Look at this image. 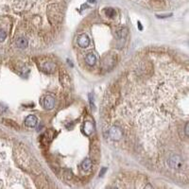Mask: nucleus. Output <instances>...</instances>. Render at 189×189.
Returning a JSON list of instances; mask_svg holds the SVG:
<instances>
[{
	"instance_id": "1",
	"label": "nucleus",
	"mask_w": 189,
	"mask_h": 189,
	"mask_svg": "<svg viewBox=\"0 0 189 189\" xmlns=\"http://www.w3.org/2000/svg\"><path fill=\"white\" fill-rule=\"evenodd\" d=\"M168 166L171 168H174V169H180L183 167V162L182 157L179 155H172L168 158Z\"/></svg>"
},
{
	"instance_id": "2",
	"label": "nucleus",
	"mask_w": 189,
	"mask_h": 189,
	"mask_svg": "<svg viewBox=\"0 0 189 189\" xmlns=\"http://www.w3.org/2000/svg\"><path fill=\"white\" fill-rule=\"evenodd\" d=\"M109 135L114 140H119L122 137V132L119 128L113 127L111 130L109 131Z\"/></svg>"
},
{
	"instance_id": "3",
	"label": "nucleus",
	"mask_w": 189,
	"mask_h": 189,
	"mask_svg": "<svg viewBox=\"0 0 189 189\" xmlns=\"http://www.w3.org/2000/svg\"><path fill=\"white\" fill-rule=\"evenodd\" d=\"M43 104H44V107L46 110H51L55 106V99L51 96H46L44 98V103Z\"/></svg>"
},
{
	"instance_id": "4",
	"label": "nucleus",
	"mask_w": 189,
	"mask_h": 189,
	"mask_svg": "<svg viewBox=\"0 0 189 189\" xmlns=\"http://www.w3.org/2000/svg\"><path fill=\"white\" fill-rule=\"evenodd\" d=\"M37 122H38V119H37V117L35 116H28L27 118H26V120H25V124H26V126L27 127H28V128H33V127H35V126L37 125Z\"/></svg>"
},
{
	"instance_id": "5",
	"label": "nucleus",
	"mask_w": 189,
	"mask_h": 189,
	"mask_svg": "<svg viewBox=\"0 0 189 189\" xmlns=\"http://www.w3.org/2000/svg\"><path fill=\"white\" fill-rule=\"evenodd\" d=\"M89 44H90V40H89L88 36L85 35V34L82 35L80 38H78V44L80 45L81 47H82V48H85V47H87L89 45Z\"/></svg>"
},
{
	"instance_id": "6",
	"label": "nucleus",
	"mask_w": 189,
	"mask_h": 189,
	"mask_svg": "<svg viewBox=\"0 0 189 189\" xmlns=\"http://www.w3.org/2000/svg\"><path fill=\"white\" fill-rule=\"evenodd\" d=\"M15 44H16L17 47H19V48H26L28 44V41L24 37H20L16 40Z\"/></svg>"
},
{
	"instance_id": "7",
	"label": "nucleus",
	"mask_w": 189,
	"mask_h": 189,
	"mask_svg": "<svg viewBox=\"0 0 189 189\" xmlns=\"http://www.w3.org/2000/svg\"><path fill=\"white\" fill-rule=\"evenodd\" d=\"M85 61H86V62L89 65H94V64H96V61H97V58L94 54L89 53V54H87V56L85 58Z\"/></svg>"
},
{
	"instance_id": "8",
	"label": "nucleus",
	"mask_w": 189,
	"mask_h": 189,
	"mask_svg": "<svg viewBox=\"0 0 189 189\" xmlns=\"http://www.w3.org/2000/svg\"><path fill=\"white\" fill-rule=\"evenodd\" d=\"M82 169H83L84 171L90 170L91 167H92V162H91V160H90V159H85V160L82 162Z\"/></svg>"
},
{
	"instance_id": "9",
	"label": "nucleus",
	"mask_w": 189,
	"mask_h": 189,
	"mask_svg": "<svg viewBox=\"0 0 189 189\" xmlns=\"http://www.w3.org/2000/svg\"><path fill=\"white\" fill-rule=\"evenodd\" d=\"M105 14L107 15V16L113 18V17L116 16V10L114 9H112V8H107L105 10Z\"/></svg>"
},
{
	"instance_id": "10",
	"label": "nucleus",
	"mask_w": 189,
	"mask_h": 189,
	"mask_svg": "<svg viewBox=\"0 0 189 189\" xmlns=\"http://www.w3.org/2000/svg\"><path fill=\"white\" fill-rule=\"evenodd\" d=\"M117 35L120 37V38H124L128 35V29L127 28H122L120 30L117 31Z\"/></svg>"
},
{
	"instance_id": "11",
	"label": "nucleus",
	"mask_w": 189,
	"mask_h": 189,
	"mask_svg": "<svg viewBox=\"0 0 189 189\" xmlns=\"http://www.w3.org/2000/svg\"><path fill=\"white\" fill-rule=\"evenodd\" d=\"M7 38V33L3 29H0V43L3 42Z\"/></svg>"
},
{
	"instance_id": "12",
	"label": "nucleus",
	"mask_w": 189,
	"mask_h": 189,
	"mask_svg": "<svg viewBox=\"0 0 189 189\" xmlns=\"http://www.w3.org/2000/svg\"><path fill=\"white\" fill-rule=\"evenodd\" d=\"M188 127H189V123L186 122V124H185V129H184V132H185V135H186V137H188V135H189V129H188Z\"/></svg>"
},
{
	"instance_id": "13",
	"label": "nucleus",
	"mask_w": 189,
	"mask_h": 189,
	"mask_svg": "<svg viewBox=\"0 0 189 189\" xmlns=\"http://www.w3.org/2000/svg\"><path fill=\"white\" fill-rule=\"evenodd\" d=\"M106 170H107V168H106V167H104V168L101 170V172H100V174H99V175H100V176H102V175L104 174V172H105Z\"/></svg>"
},
{
	"instance_id": "14",
	"label": "nucleus",
	"mask_w": 189,
	"mask_h": 189,
	"mask_svg": "<svg viewBox=\"0 0 189 189\" xmlns=\"http://www.w3.org/2000/svg\"><path fill=\"white\" fill-rule=\"evenodd\" d=\"M88 1H89L90 3H94V2H96V0H88Z\"/></svg>"
},
{
	"instance_id": "15",
	"label": "nucleus",
	"mask_w": 189,
	"mask_h": 189,
	"mask_svg": "<svg viewBox=\"0 0 189 189\" xmlns=\"http://www.w3.org/2000/svg\"><path fill=\"white\" fill-rule=\"evenodd\" d=\"M138 25H139V28L142 29V27H141V25H140V22H138Z\"/></svg>"
}]
</instances>
